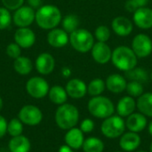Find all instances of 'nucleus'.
Wrapping results in <instances>:
<instances>
[{
	"mask_svg": "<svg viewBox=\"0 0 152 152\" xmlns=\"http://www.w3.org/2000/svg\"><path fill=\"white\" fill-rule=\"evenodd\" d=\"M13 68L18 74L25 76L31 72L33 69V64L28 58L25 56H20L14 60Z\"/></svg>",
	"mask_w": 152,
	"mask_h": 152,
	"instance_id": "a878e982",
	"label": "nucleus"
},
{
	"mask_svg": "<svg viewBox=\"0 0 152 152\" xmlns=\"http://www.w3.org/2000/svg\"><path fill=\"white\" fill-rule=\"evenodd\" d=\"M134 24L141 29H150L152 28V9L149 7H139L133 16Z\"/></svg>",
	"mask_w": 152,
	"mask_h": 152,
	"instance_id": "f8f14e48",
	"label": "nucleus"
},
{
	"mask_svg": "<svg viewBox=\"0 0 152 152\" xmlns=\"http://www.w3.org/2000/svg\"><path fill=\"white\" fill-rule=\"evenodd\" d=\"M126 127V121L122 117L112 115L103 120L101 126V132L109 139H116L125 133Z\"/></svg>",
	"mask_w": 152,
	"mask_h": 152,
	"instance_id": "423d86ee",
	"label": "nucleus"
},
{
	"mask_svg": "<svg viewBox=\"0 0 152 152\" xmlns=\"http://www.w3.org/2000/svg\"><path fill=\"white\" fill-rule=\"evenodd\" d=\"M91 53L94 61L99 64L104 65L111 61L112 50L107 43L97 41L93 45Z\"/></svg>",
	"mask_w": 152,
	"mask_h": 152,
	"instance_id": "9d476101",
	"label": "nucleus"
},
{
	"mask_svg": "<svg viewBox=\"0 0 152 152\" xmlns=\"http://www.w3.org/2000/svg\"><path fill=\"white\" fill-rule=\"evenodd\" d=\"M36 18V12L30 6H20L13 14V22L20 28H26L32 24Z\"/></svg>",
	"mask_w": 152,
	"mask_h": 152,
	"instance_id": "9b49d317",
	"label": "nucleus"
},
{
	"mask_svg": "<svg viewBox=\"0 0 152 152\" xmlns=\"http://www.w3.org/2000/svg\"><path fill=\"white\" fill-rule=\"evenodd\" d=\"M48 96L50 101L55 105H62L68 100V94L66 89L61 86H53L50 88Z\"/></svg>",
	"mask_w": 152,
	"mask_h": 152,
	"instance_id": "393cba45",
	"label": "nucleus"
},
{
	"mask_svg": "<svg viewBox=\"0 0 152 152\" xmlns=\"http://www.w3.org/2000/svg\"><path fill=\"white\" fill-rule=\"evenodd\" d=\"M74 150H72L70 147H69L68 145H62L60 149H59V152H73Z\"/></svg>",
	"mask_w": 152,
	"mask_h": 152,
	"instance_id": "79ce46f5",
	"label": "nucleus"
},
{
	"mask_svg": "<svg viewBox=\"0 0 152 152\" xmlns=\"http://www.w3.org/2000/svg\"><path fill=\"white\" fill-rule=\"evenodd\" d=\"M50 87L47 81L41 77H33L26 83L27 93L35 99H42L48 95Z\"/></svg>",
	"mask_w": 152,
	"mask_h": 152,
	"instance_id": "6e6552de",
	"label": "nucleus"
},
{
	"mask_svg": "<svg viewBox=\"0 0 152 152\" xmlns=\"http://www.w3.org/2000/svg\"><path fill=\"white\" fill-rule=\"evenodd\" d=\"M80 130L84 134H89L92 133L94 129V123L92 119L90 118H86L84 119L81 124H80Z\"/></svg>",
	"mask_w": 152,
	"mask_h": 152,
	"instance_id": "c9c22d12",
	"label": "nucleus"
},
{
	"mask_svg": "<svg viewBox=\"0 0 152 152\" xmlns=\"http://www.w3.org/2000/svg\"><path fill=\"white\" fill-rule=\"evenodd\" d=\"M87 109L93 117L100 119H105L112 116L115 112V105L112 101L102 95L91 98L88 102Z\"/></svg>",
	"mask_w": 152,
	"mask_h": 152,
	"instance_id": "20e7f679",
	"label": "nucleus"
},
{
	"mask_svg": "<svg viewBox=\"0 0 152 152\" xmlns=\"http://www.w3.org/2000/svg\"><path fill=\"white\" fill-rule=\"evenodd\" d=\"M111 28L119 37H128L134 29L133 22L125 16H117L111 21Z\"/></svg>",
	"mask_w": 152,
	"mask_h": 152,
	"instance_id": "ddd939ff",
	"label": "nucleus"
},
{
	"mask_svg": "<svg viewBox=\"0 0 152 152\" xmlns=\"http://www.w3.org/2000/svg\"><path fill=\"white\" fill-rule=\"evenodd\" d=\"M126 77L130 81H137L143 84L149 80V74L145 69L136 66L133 69L126 72Z\"/></svg>",
	"mask_w": 152,
	"mask_h": 152,
	"instance_id": "bb28decb",
	"label": "nucleus"
},
{
	"mask_svg": "<svg viewBox=\"0 0 152 152\" xmlns=\"http://www.w3.org/2000/svg\"><path fill=\"white\" fill-rule=\"evenodd\" d=\"M65 89L68 96L72 99H81L87 94L86 84L79 78H72L69 80Z\"/></svg>",
	"mask_w": 152,
	"mask_h": 152,
	"instance_id": "4468645a",
	"label": "nucleus"
},
{
	"mask_svg": "<svg viewBox=\"0 0 152 152\" xmlns=\"http://www.w3.org/2000/svg\"><path fill=\"white\" fill-rule=\"evenodd\" d=\"M125 8H126V10L127 12L134 13L139 7H138V5L133 0H127L126 2V4H125Z\"/></svg>",
	"mask_w": 152,
	"mask_h": 152,
	"instance_id": "58836bf2",
	"label": "nucleus"
},
{
	"mask_svg": "<svg viewBox=\"0 0 152 152\" xmlns=\"http://www.w3.org/2000/svg\"><path fill=\"white\" fill-rule=\"evenodd\" d=\"M133 1L138 5V7H145L149 3V0H133Z\"/></svg>",
	"mask_w": 152,
	"mask_h": 152,
	"instance_id": "a19ab883",
	"label": "nucleus"
},
{
	"mask_svg": "<svg viewBox=\"0 0 152 152\" xmlns=\"http://www.w3.org/2000/svg\"><path fill=\"white\" fill-rule=\"evenodd\" d=\"M126 91L127 92L129 96H132L133 98H138L143 94V86L142 83L137 81H130L126 85Z\"/></svg>",
	"mask_w": 152,
	"mask_h": 152,
	"instance_id": "2f4dec72",
	"label": "nucleus"
},
{
	"mask_svg": "<svg viewBox=\"0 0 152 152\" xmlns=\"http://www.w3.org/2000/svg\"><path fill=\"white\" fill-rule=\"evenodd\" d=\"M55 67V61L52 54L43 53L36 60V69L41 75L51 74Z\"/></svg>",
	"mask_w": 152,
	"mask_h": 152,
	"instance_id": "f3484780",
	"label": "nucleus"
},
{
	"mask_svg": "<svg viewBox=\"0 0 152 152\" xmlns=\"http://www.w3.org/2000/svg\"><path fill=\"white\" fill-rule=\"evenodd\" d=\"M106 88V84L105 81H103L102 78H94L87 86V93L91 96H98L102 95V94L104 92Z\"/></svg>",
	"mask_w": 152,
	"mask_h": 152,
	"instance_id": "c85d7f7f",
	"label": "nucleus"
},
{
	"mask_svg": "<svg viewBox=\"0 0 152 152\" xmlns=\"http://www.w3.org/2000/svg\"><path fill=\"white\" fill-rule=\"evenodd\" d=\"M136 108V102L132 96H124L117 104V112L118 116L127 118L134 112Z\"/></svg>",
	"mask_w": 152,
	"mask_h": 152,
	"instance_id": "4be33fe9",
	"label": "nucleus"
},
{
	"mask_svg": "<svg viewBox=\"0 0 152 152\" xmlns=\"http://www.w3.org/2000/svg\"><path fill=\"white\" fill-rule=\"evenodd\" d=\"M3 106H4V102H3V99L1 98V96H0V111L2 110V109H3Z\"/></svg>",
	"mask_w": 152,
	"mask_h": 152,
	"instance_id": "a18cd8bd",
	"label": "nucleus"
},
{
	"mask_svg": "<svg viewBox=\"0 0 152 152\" xmlns=\"http://www.w3.org/2000/svg\"><path fill=\"white\" fill-rule=\"evenodd\" d=\"M151 79H152V73H151Z\"/></svg>",
	"mask_w": 152,
	"mask_h": 152,
	"instance_id": "09e8293b",
	"label": "nucleus"
},
{
	"mask_svg": "<svg viewBox=\"0 0 152 152\" xmlns=\"http://www.w3.org/2000/svg\"><path fill=\"white\" fill-rule=\"evenodd\" d=\"M82 149L84 152H103L104 142L97 137H89L85 140Z\"/></svg>",
	"mask_w": 152,
	"mask_h": 152,
	"instance_id": "cd10ccee",
	"label": "nucleus"
},
{
	"mask_svg": "<svg viewBox=\"0 0 152 152\" xmlns=\"http://www.w3.org/2000/svg\"><path fill=\"white\" fill-rule=\"evenodd\" d=\"M62 28L67 33H72L76 29L78 28L79 26V19L76 14H68L61 20Z\"/></svg>",
	"mask_w": 152,
	"mask_h": 152,
	"instance_id": "c756f323",
	"label": "nucleus"
},
{
	"mask_svg": "<svg viewBox=\"0 0 152 152\" xmlns=\"http://www.w3.org/2000/svg\"><path fill=\"white\" fill-rule=\"evenodd\" d=\"M23 132V123L18 118H12L7 124V134L11 137H15L22 134Z\"/></svg>",
	"mask_w": 152,
	"mask_h": 152,
	"instance_id": "7c9ffc66",
	"label": "nucleus"
},
{
	"mask_svg": "<svg viewBox=\"0 0 152 152\" xmlns=\"http://www.w3.org/2000/svg\"><path fill=\"white\" fill-rule=\"evenodd\" d=\"M35 20L41 28L53 29L55 28L61 21V12L55 5H42L36 12Z\"/></svg>",
	"mask_w": 152,
	"mask_h": 152,
	"instance_id": "f03ea898",
	"label": "nucleus"
},
{
	"mask_svg": "<svg viewBox=\"0 0 152 152\" xmlns=\"http://www.w3.org/2000/svg\"><path fill=\"white\" fill-rule=\"evenodd\" d=\"M141 144V137L137 133L127 132L124 133L119 139V146L126 152L134 151Z\"/></svg>",
	"mask_w": 152,
	"mask_h": 152,
	"instance_id": "dca6fc26",
	"label": "nucleus"
},
{
	"mask_svg": "<svg viewBox=\"0 0 152 152\" xmlns=\"http://www.w3.org/2000/svg\"><path fill=\"white\" fill-rule=\"evenodd\" d=\"M8 149L10 152H29L31 143L28 137L20 134L11 138L8 142Z\"/></svg>",
	"mask_w": 152,
	"mask_h": 152,
	"instance_id": "5701e85b",
	"label": "nucleus"
},
{
	"mask_svg": "<svg viewBox=\"0 0 152 152\" xmlns=\"http://www.w3.org/2000/svg\"><path fill=\"white\" fill-rule=\"evenodd\" d=\"M2 3L8 10H17L22 6L24 0H2Z\"/></svg>",
	"mask_w": 152,
	"mask_h": 152,
	"instance_id": "e433bc0d",
	"label": "nucleus"
},
{
	"mask_svg": "<svg viewBox=\"0 0 152 152\" xmlns=\"http://www.w3.org/2000/svg\"><path fill=\"white\" fill-rule=\"evenodd\" d=\"M14 40L21 48H29L35 44L36 35L34 31L28 27L20 28L15 31Z\"/></svg>",
	"mask_w": 152,
	"mask_h": 152,
	"instance_id": "2eb2a0df",
	"label": "nucleus"
},
{
	"mask_svg": "<svg viewBox=\"0 0 152 152\" xmlns=\"http://www.w3.org/2000/svg\"><path fill=\"white\" fill-rule=\"evenodd\" d=\"M69 43L77 52L86 53L92 50L94 45V36L86 28H77L70 33Z\"/></svg>",
	"mask_w": 152,
	"mask_h": 152,
	"instance_id": "39448f33",
	"label": "nucleus"
},
{
	"mask_svg": "<svg viewBox=\"0 0 152 152\" xmlns=\"http://www.w3.org/2000/svg\"><path fill=\"white\" fill-rule=\"evenodd\" d=\"M136 152H147V151H136Z\"/></svg>",
	"mask_w": 152,
	"mask_h": 152,
	"instance_id": "de8ad7c7",
	"label": "nucleus"
},
{
	"mask_svg": "<svg viewBox=\"0 0 152 152\" xmlns=\"http://www.w3.org/2000/svg\"><path fill=\"white\" fill-rule=\"evenodd\" d=\"M116 152H122V151H116Z\"/></svg>",
	"mask_w": 152,
	"mask_h": 152,
	"instance_id": "8fccbe9b",
	"label": "nucleus"
},
{
	"mask_svg": "<svg viewBox=\"0 0 152 152\" xmlns=\"http://www.w3.org/2000/svg\"><path fill=\"white\" fill-rule=\"evenodd\" d=\"M111 61L118 69L126 72L137 66L138 57L132 48L119 45L112 51Z\"/></svg>",
	"mask_w": 152,
	"mask_h": 152,
	"instance_id": "f257e3e1",
	"label": "nucleus"
},
{
	"mask_svg": "<svg viewBox=\"0 0 152 152\" xmlns=\"http://www.w3.org/2000/svg\"><path fill=\"white\" fill-rule=\"evenodd\" d=\"M105 84L106 88L112 94H121L126 90L127 82L124 76L114 73L108 76Z\"/></svg>",
	"mask_w": 152,
	"mask_h": 152,
	"instance_id": "412c9836",
	"label": "nucleus"
},
{
	"mask_svg": "<svg viewBox=\"0 0 152 152\" xmlns=\"http://www.w3.org/2000/svg\"><path fill=\"white\" fill-rule=\"evenodd\" d=\"M150 152H152V142L151 143V146H150Z\"/></svg>",
	"mask_w": 152,
	"mask_h": 152,
	"instance_id": "49530a36",
	"label": "nucleus"
},
{
	"mask_svg": "<svg viewBox=\"0 0 152 152\" xmlns=\"http://www.w3.org/2000/svg\"><path fill=\"white\" fill-rule=\"evenodd\" d=\"M94 36V38H96L98 42L106 43L110 38V30L108 26L100 25L95 28Z\"/></svg>",
	"mask_w": 152,
	"mask_h": 152,
	"instance_id": "473e14b6",
	"label": "nucleus"
},
{
	"mask_svg": "<svg viewBox=\"0 0 152 152\" xmlns=\"http://www.w3.org/2000/svg\"><path fill=\"white\" fill-rule=\"evenodd\" d=\"M7 120L2 115H0V140L7 134Z\"/></svg>",
	"mask_w": 152,
	"mask_h": 152,
	"instance_id": "4c0bfd02",
	"label": "nucleus"
},
{
	"mask_svg": "<svg viewBox=\"0 0 152 152\" xmlns=\"http://www.w3.org/2000/svg\"><path fill=\"white\" fill-rule=\"evenodd\" d=\"M71 74V71L69 68H63L62 69V75L65 77H69Z\"/></svg>",
	"mask_w": 152,
	"mask_h": 152,
	"instance_id": "37998d69",
	"label": "nucleus"
},
{
	"mask_svg": "<svg viewBox=\"0 0 152 152\" xmlns=\"http://www.w3.org/2000/svg\"><path fill=\"white\" fill-rule=\"evenodd\" d=\"M132 49L138 58H146L152 53V39L147 34H137L133 38Z\"/></svg>",
	"mask_w": 152,
	"mask_h": 152,
	"instance_id": "1a4fd4ad",
	"label": "nucleus"
},
{
	"mask_svg": "<svg viewBox=\"0 0 152 152\" xmlns=\"http://www.w3.org/2000/svg\"><path fill=\"white\" fill-rule=\"evenodd\" d=\"M126 126L130 132L134 133H141L147 126V118L146 116L142 114L141 112L133 113L127 117L126 121Z\"/></svg>",
	"mask_w": 152,
	"mask_h": 152,
	"instance_id": "a211bd4d",
	"label": "nucleus"
},
{
	"mask_svg": "<svg viewBox=\"0 0 152 152\" xmlns=\"http://www.w3.org/2000/svg\"><path fill=\"white\" fill-rule=\"evenodd\" d=\"M47 42L53 47L61 48L69 42V36L64 29L53 28L47 34Z\"/></svg>",
	"mask_w": 152,
	"mask_h": 152,
	"instance_id": "6ab92c4d",
	"label": "nucleus"
},
{
	"mask_svg": "<svg viewBox=\"0 0 152 152\" xmlns=\"http://www.w3.org/2000/svg\"><path fill=\"white\" fill-rule=\"evenodd\" d=\"M136 107L142 114L152 118V93H143L136 102Z\"/></svg>",
	"mask_w": 152,
	"mask_h": 152,
	"instance_id": "b1692460",
	"label": "nucleus"
},
{
	"mask_svg": "<svg viewBox=\"0 0 152 152\" xmlns=\"http://www.w3.org/2000/svg\"><path fill=\"white\" fill-rule=\"evenodd\" d=\"M18 118L23 123V125L28 126H35L42 122L43 113L38 107L28 104L23 106L19 110Z\"/></svg>",
	"mask_w": 152,
	"mask_h": 152,
	"instance_id": "0eeeda50",
	"label": "nucleus"
},
{
	"mask_svg": "<svg viewBox=\"0 0 152 152\" xmlns=\"http://www.w3.org/2000/svg\"><path fill=\"white\" fill-rule=\"evenodd\" d=\"M55 123L62 130H69L76 127L79 121V111L76 106L69 103L60 105L54 115Z\"/></svg>",
	"mask_w": 152,
	"mask_h": 152,
	"instance_id": "7ed1b4c3",
	"label": "nucleus"
},
{
	"mask_svg": "<svg viewBox=\"0 0 152 152\" xmlns=\"http://www.w3.org/2000/svg\"><path fill=\"white\" fill-rule=\"evenodd\" d=\"M28 3L29 4L30 7H32L33 9H38L39 7H41V4H42V0H28Z\"/></svg>",
	"mask_w": 152,
	"mask_h": 152,
	"instance_id": "ea45409f",
	"label": "nucleus"
},
{
	"mask_svg": "<svg viewBox=\"0 0 152 152\" xmlns=\"http://www.w3.org/2000/svg\"><path fill=\"white\" fill-rule=\"evenodd\" d=\"M20 46L16 43H11L6 47V53L12 59H17L20 56Z\"/></svg>",
	"mask_w": 152,
	"mask_h": 152,
	"instance_id": "f704fd0d",
	"label": "nucleus"
},
{
	"mask_svg": "<svg viewBox=\"0 0 152 152\" xmlns=\"http://www.w3.org/2000/svg\"><path fill=\"white\" fill-rule=\"evenodd\" d=\"M12 22V16L8 9L0 7V29H4L10 26Z\"/></svg>",
	"mask_w": 152,
	"mask_h": 152,
	"instance_id": "72a5a7b5",
	"label": "nucleus"
},
{
	"mask_svg": "<svg viewBox=\"0 0 152 152\" xmlns=\"http://www.w3.org/2000/svg\"><path fill=\"white\" fill-rule=\"evenodd\" d=\"M64 141L66 145L70 147L72 150H79L83 147L85 142L84 133L80 128L73 127L67 131L64 136Z\"/></svg>",
	"mask_w": 152,
	"mask_h": 152,
	"instance_id": "aec40b11",
	"label": "nucleus"
},
{
	"mask_svg": "<svg viewBox=\"0 0 152 152\" xmlns=\"http://www.w3.org/2000/svg\"><path fill=\"white\" fill-rule=\"evenodd\" d=\"M148 131H149V134L150 135L152 136V120L151 121V123L149 124V126H148Z\"/></svg>",
	"mask_w": 152,
	"mask_h": 152,
	"instance_id": "c03bdc74",
	"label": "nucleus"
}]
</instances>
